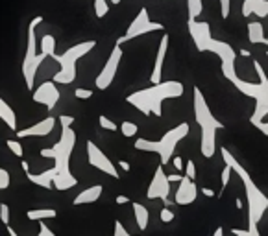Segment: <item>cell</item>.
<instances>
[{
  "mask_svg": "<svg viewBox=\"0 0 268 236\" xmlns=\"http://www.w3.org/2000/svg\"><path fill=\"white\" fill-rule=\"evenodd\" d=\"M224 235V229L222 227H218V229L215 231V233H213V236H222Z\"/></svg>",
  "mask_w": 268,
  "mask_h": 236,
  "instance_id": "cell-50",
  "label": "cell"
},
{
  "mask_svg": "<svg viewBox=\"0 0 268 236\" xmlns=\"http://www.w3.org/2000/svg\"><path fill=\"white\" fill-rule=\"evenodd\" d=\"M92 9H94V15L98 19H102V17L109 13V2L107 0H94L92 2Z\"/></svg>",
  "mask_w": 268,
  "mask_h": 236,
  "instance_id": "cell-29",
  "label": "cell"
},
{
  "mask_svg": "<svg viewBox=\"0 0 268 236\" xmlns=\"http://www.w3.org/2000/svg\"><path fill=\"white\" fill-rule=\"evenodd\" d=\"M235 205H237V209H239V210H241V209H244V205H242L241 197H237V199H235Z\"/></svg>",
  "mask_w": 268,
  "mask_h": 236,
  "instance_id": "cell-49",
  "label": "cell"
},
{
  "mask_svg": "<svg viewBox=\"0 0 268 236\" xmlns=\"http://www.w3.org/2000/svg\"><path fill=\"white\" fill-rule=\"evenodd\" d=\"M28 181L37 186H43V188H54V177H56V168H50V170H45L41 174H32V172H26Z\"/></svg>",
  "mask_w": 268,
  "mask_h": 236,
  "instance_id": "cell-21",
  "label": "cell"
},
{
  "mask_svg": "<svg viewBox=\"0 0 268 236\" xmlns=\"http://www.w3.org/2000/svg\"><path fill=\"white\" fill-rule=\"evenodd\" d=\"M115 236H130V233L124 229V225H122V222H115Z\"/></svg>",
  "mask_w": 268,
  "mask_h": 236,
  "instance_id": "cell-40",
  "label": "cell"
},
{
  "mask_svg": "<svg viewBox=\"0 0 268 236\" xmlns=\"http://www.w3.org/2000/svg\"><path fill=\"white\" fill-rule=\"evenodd\" d=\"M267 58H268V52H267Z\"/></svg>",
  "mask_w": 268,
  "mask_h": 236,
  "instance_id": "cell-55",
  "label": "cell"
},
{
  "mask_svg": "<svg viewBox=\"0 0 268 236\" xmlns=\"http://www.w3.org/2000/svg\"><path fill=\"white\" fill-rule=\"evenodd\" d=\"M20 166H22L24 174H26V172H30V164H28V161H20Z\"/></svg>",
  "mask_w": 268,
  "mask_h": 236,
  "instance_id": "cell-48",
  "label": "cell"
},
{
  "mask_svg": "<svg viewBox=\"0 0 268 236\" xmlns=\"http://www.w3.org/2000/svg\"><path fill=\"white\" fill-rule=\"evenodd\" d=\"M205 52H211L220 58V68H222L224 78L231 81V79L237 76V68H235V59H237V52L231 48V45L224 43V41L213 39L207 43V50Z\"/></svg>",
  "mask_w": 268,
  "mask_h": 236,
  "instance_id": "cell-9",
  "label": "cell"
},
{
  "mask_svg": "<svg viewBox=\"0 0 268 236\" xmlns=\"http://www.w3.org/2000/svg\"><path fill=\"white\" fill-rule=\"evenodd\" d=\"M159 30H165L163 24H161V22H156V20H152L150 15H148V9H146V7H141L137 17L131 20V24L128 26V30H126V35L124 37H118L117 43L118 45H122V43H126V41L141 37V35H144V33L159 32Z\"/></svg>",
  "mask_w": 268,
  "mask_h": 236,
  "instance_id": "cell-10",
  "label": "cell"
},
{
  "mask_svg": "<svg viewBox=\"0 0 268 236\" xmlns=\"http://www.w3.org/2000/svg\"><path fill=\"white\" fill-rule=\"evenodd\" d=\"M187 11H189V19H198L203 11L202 0H187Z\"/></svg>",
  "mask_w": 268,
  "mask_h": 236,
  "instance_id": "cell-27",
  "label": "cell"
},
{
  "mask_svg": "<svg viewBox=\"0 0 268 236\" xmlns=\"http://www.w3.org/2000/svg\"><path fill=\"white\" fill-rule=\"evenodd\" d=\"M169 43H170L169 33H165L163 37H161V41H159V48H157L156 63H154V68H152V74H150V81H152V83H159V81H163V79H161V76H163L165 59H167V52H169Z\"/></svg>",
  "mask_w": 268,
  "mask_h": 236,
  "instance_id": "cell-18",
  "label": "cell"
},
{
  "mask_svg": "<svg viewBox=\"0 0 268 236\" xmlns=\"http://www.w3.org/2000/svg\"><path fill=\"white\" fill-rule=\"evenodd\" d=\"M159 218H161V222L163 223H172L174 222V218H176V214H174V212L165 205L163 209H161V212H159Z\"/></svg>",
  "mask_w": 268,
  "mask_h": 236,
  "instance_id": "cell-32",
  "label": "cell"
},
{
  "mask_svg": "<svg viewBox=\"0 0 268 236\" xmlns=\"http://www.w3.org/2000/svg\"><path fill=\"white\" fill-rule=\"evenodd\" d=\"M220 155H222L224 163H228L229 166L233 168V172H237L239 177H241L242 184H244V192H246V199H248V231L252 236H259L257 225H259V222L263 220L265 212L268 210V197L265 196L261 192V188L255 184V181L252 179V176H250V172L231 155V151H229L226 146L220 148Z\"/></svg>",
  "mask_w": 268,
  "mask_h": 236,
  "instance_id": "cell-3",
  "label": "cell"
},
{
  "mask_svg": "<svg viewBox=\"0 0 268 236\" xmlns=\"http://www.w3.org/2000/svg\"><path fill=\"white\" fill-rule=\"evenodd\" d=\"M56 56V37L46 33L41 39V52H39V63H43L46 58H54Z\"/></svg>",
  "mask_w": 268,
  "mask_h": 236,
  "instance_id": "cell-24",
  "label": "cell"
},
{
  "mask_svg": "<svg viewBox=\"0 0 268 236\" xmlns=\"http://www.w3.org/2000/svg\"><path fill=\"white\" fill-rule=\"evenodd\" d=\"M98 124H100L102 129H107V131H118V129H120V127L113 122L111 118H107L105 115H100L98 117Z\"/></svg>",
  "mask_w": 268,
  "mask_h": 236,
  "instance_id": "cell-30",
  "label": "cell"
},
{
  "mask_svg": "<svg viewBox=\"0 0 268 236\" xmlns=\"http://www.w3.org/2000/svg\"><path fill=\"white\" fill-rule=\"evenodd\" d=\"M59 124L61 125H72L74 124V118H72L71 115H61V117H59Z\"/></svg>",
  "mask_w": 268,
  "mask_h": 236,
  "instance_id": "cell-43",
  "label": "cell"
},
{
  "mask_svg": "<svg viewBox=\"0 0 268 236\" xmlns=\"http://www.w3.org/2000/svg\"><path fill=\"white\" fill-rule=\"evenodd\" d=\"M43 22V15H37L30 20L28 24V39H26V54L22 59V76H24V83H26L28 91L33 92V81L39 70V52H37V41H35V28Z\"/></svg>",
  "mask_w": 268,
  "mask_h": 236,
  "instance_id": "cell-8",
  "label": "cell"
},
{
  "mask_svg": "<svg viewBox=\"0 0 268 236\" xmlns=\"http://www.w3.org/2000/svg\"><path fill=\"white\" fill-rule=\"evenodd\" d=\"M248 41L252 45H265L267 43V35H265V28H263L261 20L248 22Z\"/></svg>",
  "mask_w": 268,
  "mask_h": 236,
  "instance_id": "cell-22",
  "label": "cell"
},
{
  "mask_svg": "<svg viewBox=\"0 0 268 236\" xmlns=\"http://www.w3.org/2000/svg\"><path fill=\"white\" fill-rule=\"evenodd\" d=\"M0 220L4 225H9V205L7 203L0 205Z\"/></svg>",
  "mask_w": 268,
  "mask_h": 236,
  "instance_id": "cell-37",
  "label": "cell"
},
{
  "mask_svg": "<svg viewBox=\"0 0 268 236\" xmlns=\"http://www.w3.org/2000/svg\"><path fill=\"white\" fill-rule=\"evenodd\" d=\"M265 45H267V46H268V33H267V43H265Z\"/></svg>",
  "mask_w": 268,
  "mask_h": 236,
  "instance_id": "cell-54",
  "label": "cell"
},
{
  "mask_svg": "<svg viewBox=\"0 0 268 236\" xmlns=\"http://www.w3.org/2000/svg\"><path fill=\"white\" fill-rule=\"evenodd\" d=\"M96 46V41H84L78 45L69 46L63 54H56L54 61L59 65V70L52 76V79L59 85H69L76 79V65L82 58H85L87 54L91 52L92 48Z\"/></svg>",
  "mask_w": 268,
  "mask_h": 236,
  "instance_id": "cell-7",
  "label": "cell"
},
{
  "mask_svg": "<svg viewBox=\"0 0 268 236\" xmlns=\"http://www.w3.org/2000/svg\"><path fill=\"white\" fill-rule=\"evenodd\" d=\"M179 96H183V83L176 81V79H169V81L152 83V87L143 89V91L131 92V94H128L126 102L146 117H152V115L161 117L165 100H174Z\"/></svg>",
  "mask_w": 268,
  "mask_h": 236,
  "instance_id": "cell-2",
  "label": "cell"
},
{
  "mask_svg": "<svg viewBox=\"0 0 268 236\" xmlns=\"http://www.w3.org/2000/svg\"><path fill=\"white\" fill-rule=\"evenodd\" d=\"M56 127V118L54 117H46L43 120H39L37 124L30 125V127H24V129H19L17 131V137L19 138H26V137H46L50 135Z\"/></svg>",
  "mask_w": 268,
  "mask_h": 236,
  "instance_id": "cell-17",
  "label": "cell"
},
{
  "mask_svg": "<svg viewBox=\"0 0 268 236\" xmlns=\"http://www.w3.org/2000/svg\"><path fill=\"white\" fill-rule=\"evenodd\" d=\"M6 227H7V233H9V236H17V233H15V231L9 227V225H6Z\"/></svg>",
  "mask_w": 268,
  "mask_h": 236,
  "instance_id": "cell-52",
  "label": "cell"
},
{
  "mask_svg": "<svg viewBox=\"0 0 268 236\" xmlns=\"http://www.w3.org/2000/svg\"><path fill=\"white\" fill-rule=\"evenodd\" d=\"M9 188V172L6 168H0V190L4 192Z\"/></svg>",
  "mask_w": 268,
  "mask_h": 236,
  "instance_id": "cell-34",
  "label": "cell"
},
{
  "mask_svg": "<svg viewBox=\"0 0 268 236\" xmlns=\"http://www.w3.org/2000/svg\"><path fill=\"white\" fill-rule=\"evenodd\" d=\"M6 146L9 148V151H11L13 155H17V157L22 159V155H24V150H22V146H20L19 140H7Z\"/></svg>",
  "mask_w": 268,
  "mask_h": 236,
  "instance_id": "cell-31",
  "label": "cell"
},
{
  "mask_svg": "<svg viewBox=\"0 0 268 236\" xmlns=\"http://www.w3.org/2000/svg\"><path fill=\"white\" fill-rule=\"evenodd\" d=\"M32 96L33 102L45 105V107H48V111H52L56 104L59 102V98H61V92L58 89V83L54 79H50V81H43L37 89H33Z\"/></svg>",
  "mask_w": 268,
  "mask_h": 236,
  "instance_id": "cell-13",
  "label": "cell"
},
{
  "mask_svg": "<svg viewBox=\"0 0 268 236\" xmlns=\"http://www.w3.org/2000/svg\"><path fill=\"white\" fill-rule=\"evenodd\" d=\"M189 124L187 122H181L179 125L172 127L169 131L165 133L163 137L159 140H148V138H137L135 140V148L139 151H150V153H157L159 155V161L161 164H169L174 157V150L179 140H183L187 135H189Z\"/></svg>",
  "mask_w": 268,
  "mask_h": 236,
  "instance_id": "cell-6",
  "label": "cell"
},
{
  "mask_svg": "<svg viewBox=\"0 0 268 236\" xmlns=\"http://www.w3.org/2000/svg\"><path fill=\"white\" fill-rule=\"evenodd\" d=\"M170 194V179L169 176L165 174L163 170V164L157 166L156 174L152 177V183L148 186V192H146V197L148 199H169Z\"/></svg>",
  "mask_w": 268,
  "mask_h": 236,
  "instance_id": "cell-14",
  "label": "cell"
},
{
  "mask_svg": "<svg viewBox=\"0 0 268 236\" xmlns=\"http://www.w3.org/2000/svg\"><path fill=\"white\" fill-rule=\"evenodd\" d=\"M172 164H174V168H176L178 172H183L185 170V163L181 157H172Z\"/></svg>",
  "mask_w": 268,
  "mask_h": 236,
  "instance_id": "cell-41",
  "label": "cell"
},
{
  "mask_svg": "<svg viewBox=\"0 0 268 236\" xmlns=\"http://www.w3.org/2000/svg\"><path fill=\"white\" fill-rule=\"evenodd\" d=\"M185 176H189L190 179L196 181V164H194V161H187L185 163Z\"/></svg>",
  "mask_w": 268,
  "mask_h": 236,
  "instance_id": "cell-36",
  "label": "cell"
},
{
  "mask_svg": "<svg viewBox=\"0 0 268 236\" xmlns=\"http://www.w3.org/2000/svg\"><path fill=\"white\" fill-rule=\"evenodd\" d=\"M0 118H2V122H4L11 131H17V117H15V111L9 107V104H7L4 98L0 100Z\"/></svg>",
  "mask_w": 268,
  "mask_h": 236,
  "instance_id": "cell-23",
  "label": "cell"
},
{
  "mask_svg": "<svg viewBox=\"0 0 268 236\" xmlns=\"http://www.w3.org/2000/svg\"><path fill=\"white\" fill-rule=\"evenodd\" d=\"M26 216L32 222H41V220H52L58 216V212L54 209H32L26 212Z\"/></svg>",
  "mask_w": 268,
  "mask_h": 236,
  "instance_id": "cell-26",
  "label": "cell"
},
{
  "mask_svg": "<svg viewBox=\"0 0 268 236\" xmlns=\"http://www.w3.org/2000/svg\"><path fill=\"white\" fill-rule=\"evenodd\" d=\"M118 127H120V133L128 138L135 137V135L139 133V125L133 124V122H130V120H122V124L118 125Z\"/></svg>",
  "mask_w": 268,
  "mask_h": 236,
  "instance_id": "cell-28",
  "label": "cell"
},
{
  "mask_svg": "<svg viewBox=\"0 0 268 236\" xmlns=\"http://www.w3.org/2000/svg\"><path fill=\"white\" fill-rule=\"evenodd\" d=\"M250 15L265 19L268 15V0H244V4H242V17H250Z\"/></svg>",
  "mask_w": 268,
  "mask_h": 236,
  "instance_id": "cell-19",
  "label": "cell"
},
{
  "mask_svg": "<svg viewBox=\"0 0 268 236\" xmlns=\"http://www.w3.org/2000/svg\"><path fill=\"white\" fill-rule=\"evenodd\" d=\"M76 146V133L72 125H61V137L52 148H43L41 157L54 159V168H56V177H54V188L65 192L72 186H76L78 179L72 176L71 172V157Z\"/></svg>",
  "mask_w": 268,
  "mask_h": 236,
  "instance_id": "cell-1",
  "label": "cell"
},
{
  "mask_svg": "<svg viewBox=\"0 0 268 236\" xmlns=\"http://www.w3.org/2000/svg\"><path fill=\"white\" fill-rule=\"evenodd\" d=\"M37 223H39V236H54V231L46 225L45 220H41V222Z\"/></svg>",
  "mask_w": 268,
  "mask_h": 236,
  "instance_id": "cell-39",
  "label": "cell"
},
{
  "mask_svg": "<svg viewBox=\"0 0 268 236\" xmlns=\"http://www.w3.org/2000/svg\"><path fill=\"white\" fill-rule=\"evenodd\" d=\"M187 28H189V33H190V37H192V41H194V45H196L198 52H205L207 43L213 39L209 24H207V22H202V20H198V19H189Z\"/></svg>",
  "mask_w": 268,
  "mask_h": 236,
  "instance_id": "cell-15",
  "label": "cell"
},
{
  "mask_svg": "<svg viewBox=\"0 0 268 236\" xmlns=\"http://www.w3.org/2000/svg\"><path fill=\"white\" fill-rule=\"evenodd\" d=\"M102 192H104V186H102V184H92V186L80 192L78 196L74 197L72 203L76 205V207H78V205H91L94 203V201H98L100 196H102Z\"/></svg>",
  "mask_w": 268,
  "mask_h": 236,
  "instance_id": "cell-20",
  "label": "cell"
},
{
  "mask_svg": "<svg viewBox=\"0 0 268 236\" xmlns=\"http://www.w3.org/2000/svg\"><path fill=\"white\" fill-rule=\"evenodd\" d=\"M218 2H220V17L228 19L231 13V0H218Z\"/></svg>",
  "mask_w": 268,
  "mask_h": 236,
  "instance_id": "cell-35",
  "label": "cell"
},
{
  "mask_svg": "<svg viewBox=\"0 0 268 236\" xmlns=\"http://www.w3.org/2000/svg\"><path fill=\"white\" fill-rule=\"evenodd\" d=\"M198 194H200V190H198L194 179H190L189 176H183V179L179 181V186H178L176 194H174V203L181 205V207H187V205L196 201Z\"/></svg>",
  "mask_w": 268,
  "mask_h": 236,
  "instance_id": "cell-16",
  "label": "cell"
},
{
  "mask_svg": "<svg viewBox=\"0 0 268 236\" xmlns=\"http://www.w3.org/2000/svg\"><path fill=\"white\" fill-rule=\"evenodd\" d=\"M200 192H202L203 196L205 197H215L216 194H215V190L213 188H207V186H203V188H200Z\"/></svg>",
  "mask_w": 268,
  "mask_h": 236,
  "instance_id": "cell-44",
  "label": "cell"
},
{
  "mask_svg": "<svg viewBox=\"0 0 268 236\" xmlns=\"http://www.w3.org/2000/svg\"><path fill=\"white\" fill-rule=\"evenodd\" d=\"M252 125H255V127H257V129H259L263 135H267V137H268V122L261 120V122H255V124H252Z\"/></svg>",
  "mask_w": 268,
  "mask_h": 236,
  "instance_id": "cell-42",
  "label": "cell"
},
{
  "mask_svg": "<svg viewBox=\"0 0 268 236\" xmlns=\"http://www.w3.org/2000/svg\"><path fill=\"white\" fill-rule=\"evenodd\" d=\"M192 107H194V118L196 124L202 129V138H200V151L205 159H211L216 151V131L222 129V122H218L215 118V115L211 113L209 104L203 96V92L194 87L192 89Z\"/></svg>",
  "mask_w": 268,
  "mask_h": 236,
  "instance_id": "cell-4",
  "label": "cell"
},
{
  "mask_svg": "<svg viewBox=\"0 0 268 236\" xmlns=\"http://www.w3.org/2000/svg\"><path fill=\"white\" fill-rule=\"evenodd\" d=\"M85 146H87V159H89V164H91L92 168H96V170L111 176L113 179H118V177H120L118 170L115 168V164L111 163V159L107 157L98 146L92 144V140H87Z\"/></svg>",
  "mask_w": 268,
  "mask_h": 236,
  "instance_id": "cell-12",
  "label": "cell"
},
{
  "mask_svg": "<svg viewBox=\"0 0 268 236\" xmlns=\"http://www.w3.org/2000/svg\"><path fill=\"white\" fill-rule=\"evenodd\" d=\"M118 205H126V203H130V197L128 196H117V199H115Z\"/></svg>",
  "mask_w": 268,
  "mask_h": 236,
  "instance_id": "cell-46",
  "label": "cell"
},
{
  "mask_svg": "<svg viewBox=\"0 0 268 236\" xmlns=\"http://www.w3.org/2000/svg\"><path fill=\"white\" fill-rule=\"evenodd\" d=\"M74 96L78 100H89L92 96V89H76Z\"/></svg>",
  "mask_w": 268,
  "mask_h": 236,
  "instance_id": "cell-38",
  "label": "cell"
},
{
  "mask_svg": "<svg viewBox=\"0 0 268 236\" xmlns=\"http://www.w3.org/2000/svg\"><path fill=\"white\" fill-rule=\"evenodd\" d=\"M239 54H241L242 58H250V56H252V54H250L248 50H244V48H242V50H241V52H239Z\"/></svg>",
  "mask_w": 268,
  "mask_h": 236,
  "instance_id": "cell-51",
  "label": "cell"
},
{
  "mask_svg": "<svg viewBox=\"0 0 268 236\" xmlns=\"http://www.w3.org/2000/svg\"><path fill=\"white\" fill-rule=\"evenodd\" d=\"M122 56H124L122 46L117 43V45L113 46V50H111V54H109L107 61H105L104 68L100 70V74L96 76V79H94L96 89H100V91H107V89H109V85L113 83V79H115V76H117V72H118V66H120Z\"/></svg>",
  "mask_w": 268,
  "mask_h": 236,
  "instance_id": "cell-11",
  "label": "cell"
},
{
  "mask_svg": "<svg viewBox=\"0 0 268 236\" xmlns=\"http://www.w3.org/2000/svg\"><path fill=\"white\" fill-rule=\"evenodd\" d=\"M169 179H170V183H179V181L183 179V176H179V174H170Z\"/></svg>",
  "mask_w": 268,
  "mask_h": 236,
  "instance_id": "cell-45",
  "label": "cell"
},
{
  "mask_svg": "<svg viewBox=\"0 0 268 236\" xmlns=\"http://www.w3.org/2000/svg\"><path fill=\"white\" fill-rule=\"evenodd\" d=\"M109 2H113V4H120V0H109Z\"/></svg>",
  "mask_w": 268,
  "mask_h": 236,
  "instance_id": "cell-53",
  "label": "cell"
},
{
  "mask_svg": "<svg viewBox=\"0 0 268 236\" xmlns=\"http://www.w3.org/2000/svg\"><path fill=\"white\" fill-rule=\"evenodd\" d=\"M231 174H233V168H231V166H229V164L226 163V166H224V170H222V192L226 190V186H228ZM222 192H220L218 196H222Z\"/></svg>",
  "mask_w": 268,
  "mask_h": 236,
  "instance_id": "cell-33",
  "label": "cell"
},
{
  "mask_svg": "<svg viewBox=\"0 0 268 236\" xmlns=\"http://www.w3.org/2000/svg\"><path fill=\"white\" fill-rule=\"evenodd\" d=\"M254 68L257 76H259V83H254V81H244L239 76L231 79V83L235 85V89L239 92H242L244 96L255 100V111L250 118V124H255V122H261L268 117V76L265 72L263 65L254 59Z\"/></svg>",
  "mask_w": 268,
  "mask_h": 236,
  "instance_id": "cell-5",
  "label": "cell"
},
{
  "mask_svg": "<svg viewBox=\"0 0 268 236\" xmlns=\"http://www.w3.org/2000/svg\"><path fill=\"white\" fill-rule=\"evenodd\" d=\"M118 166H120V168H122L124 172H130L131 170L130 163H126V161H118Z\"/></svg>",
  "mask_w": 268,
  "mask_h": 236,
  "instance_id": "cell-47",
  "label": "cell"
},
{
  "mask_svg": "<svg viewBox=\"0 0 268 236\" xmlns=\"http://www.w3.org/2000/svg\"><path fill=\"white\" fill-rule=\"evenodd\" d=\"M133 216H135V222H137V227L141 231H146L148 227V222H150V210L146 209L144 205L141 203H133Z\"/></svg>",
  "mask_w": 268,
  "mask_h": 236,
  "instance_id": "cell-25",
  "label": "cell"
}]
</instances>
